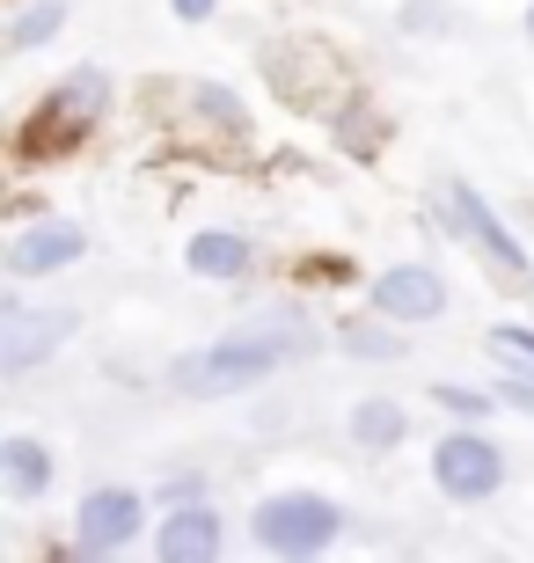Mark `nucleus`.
I'll return each mask as SVG.
<instances>
[{
	"mask_svg": "<svg viewBox=\"0 0 534 563\" xmlns=\"http://www.w3.org/2000/svg\"><path fill=\"white\" fill-rule=\"evenodd\" d=\"M323 352V336L301 322V308H264L257 322H235L227 336H206L190 352L168 358V388L184 402H227L279 380L286 366H308Z\"/></svg>",
	"mask_w": 534,
	"mask_h": 563,
	"instance_id": "1",
	"label": "nucleus"
},
{
	"mask_svg": "<svg viewBox=\"0 0 534 563\" xmlns=\"http://www.w3.org/2000/svg\"><path fill=\"white\" fill-rule=\"evenodd\" d=\"M351 512L329 490H308V483H293V490H264V498L249 505V542L264 549V556H323V549L345 542Z\"/></svg>",
	"mask_w": 534,
	"mask_h": 563,
	"instance_id": "2",
	"label": "nucleus"
},
{
	"mask_svg": "<svg viewBox=\"0 0 534 563\" xmlns=\"http://www.w3.org/2000/svg\"><path fill=\"white\" fill-rule=\"evenodd\" d=\"M439 212H447V234L461 242V250L491 272V286H505V292H534V256H527V242H520L505 220H498V206L483 198L476 184H461V176H447L439 184Z\"/></svg>",
	"mask_w": 534,
	"mask_h": 563,
	"instance_id": "3",
	"label": "nucleus"
},
{
	"mask_svg": "<svg viewBox=\"0 0 534 563\" xmlns=\"http://www.w3.org/2000/svg\"><path fill=\"white\" fill-rule=\"evenodd\" d=\"M505 476H513V461L476 418H454V432L432 446V483L447 505H491L505 490Z\"/></svg>",
	"mask_w": 534,
	"mask_h": 563,
	"instance_id": "4",
	"label": "nucleus"
},
{
	"mask_svg": "<svg viewBox=\"0 0 534 563\" xmlns=\"http://www.w3.org/2000/svg\"><path fill=\"white\" fill-rule=\"evenodd\" d=\"M81 330V314L74 308H44V300H30L22 286L0 292V374L22 380V374H37L44 358H59L66 352V336Z\"/></svg>",
	"mask_w": 534,
	"mask_h": 563,
	"instance_id": "5",
	"label": "nucleus"
},
{
	"mask_svg": "<svg viewBox=\"0 0 534 563\" xmlns=\"http://www.w3.org/2000/svg\"><path fill=\"white\" fill-rule=\"evenodd\" d=\"M146 534V490L132 483H96L74 512V549L81 556H124Z\"/></svg>",
	"mask_w": 534,
	"mask_h": 563,
	"instance_id": "6",
	"label": "nucleus"
},
{
	"mask_svg": "<svg viewBox=\"0 0 534 563\" xmlns=\"http://www.w3.org/2000/svg\"><path fill=\"white\" fill-rule=\"evenodd\" d=\"M88 256V228L81 220H22L15 234H8V250H0V264H8V278H59L74 272Z\"/></svg>",
	"mask_w": 534,
	"mask_h": 563,
	"instance_id": "7",
	"label": "nucleus"
},
{
	"mask_svg": "<svg viewBox=\"0 0 534 563\" xmlns=\"http://www.w3.org/2000/svg\"><path fill=\"white\" fill-rule=\"evenodd\" d=\"M227 549V512L212 498H176L154 520V556L162 563H212Z\"/></svg>",
	"mask_w": 534,
	"mask_h": 563,
	"instance_id": "8",
	"label": "nucleus"
},
{
	"mask_svg": "<svg viewBox=\"0 0 534 563\" xmlns=\"http://www.w3.org/2000/svg\"><path fill=\"white\" fill-rule=\"evenodd\" d=\"M367 300L417 330V322H439L447 314V278H439V264H389V272H373Z\"/></svg>",
	"mask_w": 534,
	"mask_h": 563,
	"instance_id": "9",
	"label": "nucleus"
},
{
	"mask_svg": "<svg viewBox=\"0 0 534 563\" xmlns=\"http://www.w3.org/2000/svg\"><path fill=\"white\" fill-rule=\"evenodd\" d=\"M184 264L190 278H206V286H249L257 278V242L235 228H198L184 242Z\"/></svg>",
	"mask_w": 534,
	"mask_h": 563,
	"instance_id": "10",
	"label": "nucleus"
},
{
	"mask_svg": "<svg viewBox=\"0 0 534 563\" xmlns=\"http://www.w3.org/2000/svg\"><path fill=\"white\" fill-rule=\"evenodd\" d=\"M329 344L345 358H359V366H395V358H411V322H395V314H345L337 330H329Z\"/></svg>",
	"mask_w": 534,
	"mask_h": 563,
	"instance_id": "11",
	"label": "nucleus"
},
{
	"mask_svg": "<svg viewBox=\"0 0 534 563\" xmlns=\"http://www.w3.org/2000/svg\"><path fill=\"white\" fill-rule=\"evenodd\" d=\"M52 483H59V454H52L44 439H30V432L0 439V490H8L15 505H37Z\"/></svg>",
	"mask_w": 534,
	"mask_h": 563,
	"instance_id": "12",
	"label": "nucleus"
},
{
	"mask_svg": "<svg viewBox=\"0 0 534 563\" xmlns=\"http://www.w3.org/2000/svg\"><path fill=\"white\" fill-rule=\"evenodd\" d=\"M103 110H110V74H103V66H74V74L44 96V125L81 132V125H96Z\"/></svg>",
	"mask_w": 534,
	"mask_h": 563,
	"instance_id": "13",
	"label": "nucleus"
},
{
	"mask_svg": "<svg viewBox=\"0 0 534 563\" xmlns=\"http://www.w3.org/2000/svg\"><path fill=\"white\" fill-rule=\"evenodd\" d=\"M351 446L359 454H395L403 439H411V402H395V396H359L351 402V418H345Z\"/></svg>",
	"mask_w": 534,
	"mask_h": 563,
	"instance_id": "14",
	"label": "nucleus"
},
{
	"mask_svg": "<svg viewBox=\"0 0 534 563\" xmlns=\"http://www.w3.org/2000/svg\"><path fill=\"white\" fill-rule=\"evenodd\" d=\"M66 15H74V0H22L15 22H8V52H44V44H59Z\"/></svg>",
	"mask_w": 534,
	"mask_h": 563,
	"instance_id": "15",
	"label": "nucleus"
},
{
	"mask_svg": "<svg viewBox=\"0 0 534 563\" xmlns=\"http://www.w3.org/2000/svg\"><path fill=\"white\" fill-rule=\"evenodd\" d=\"M190 110H198V125L227 132V140H242V132H249V103L227 81H190Z\"/></svg>",
	"mask_w": 534,
	"mask_h": 563,
	"instance_id": "16",
	"label": "nucleus"
},
{
	"mask_svg": "<svg viewBox=\"0 0 534 563\" xmlns=\"http://www.w3.org/2000/svg\"><path fill=\"white\" fill-rule=\"evenodd\" d=\"M432 402H439V410H447V418H491V410H505V402H498V388H461V380H432L425 388Z\"/></svg>",
	"mask_w": 534,
	"mask_h": 563,
	"instance_id": "17",
	"label": "nucleus"
},
{
	"mask_svg": "<svg viewBox=\"0 0 534 563\" xmlns=\"http://www.w3.org/2000/svg\"><path fill=\"white\" fill-rule=\"evenodd\" d=\"M483 344H491V358L505 366V374H534V330L527 322H491Z\"/></svg>",
	"mask_w": 534,
	"mask_h": 563,
	"instance_id": "18",
	"label": "nucleus"
},
{
	"mask_svg": "<svg viewBox=\"0 0 534 563\" xmlns=\"http://www.w3.org/2000/svg\"><path fill=\"white\" fill-rule=\"evenodd\" d=\"M395 22H403L411 37H447L454 8H447V0H403V15H395Z\"/></svg>",
	"mask_w": 534,
	"mask_h": 563,
	"instance_id": "19",
	"label": "nucleus"
},
{
	"mask_svg": "<svg viewBox=\"0 0 534 563\" xmlns=\"http://www.w3.org/2000/svg\"><path fill=\"white\" fill-rule=\"evenodd\" d=\"M154 498H162V505H176V498H206V476H198V468H168V476L154 483Z\"/></svg>",
	"mask_w": 534,
	"mask_h": 563,
	"instance_id": "20",
	"label": "nucleus"
},
{
	"mask_svg": "<svg viewBox=\"0 0 534 563\" xmlns=\"http://www.w3.org/2000/svg\"><path fill=\"white\" fill-rule=\"evenodd\" d=\"M498 402H505L513 418H534V374H505L498 380Z\"/></svg>",
	"mask_w": 534,
	"mask_h": 563,
	"instance_id": "21",
	"label": "nucleus"
},
{
	"mask_svg": "<svg viewBox=\"0 0 534 563\" xmlns=\"http://www.w3.org/2000/svg\"><path fill=\"white\" fill-rule=\"evenodd\" d=\"M168 15H176V22H212V15H220V0H168Z\"/></svg>",
	"mask_w": 534,
	"mask_h": 563,
	"instance_id": "22",
	"label": "nucleus"
},
{
	"mask_svg": "<svg viewBox=\"0 0 534 563\" xmlns=\"http://www.w3.org/2000/svg\"><path fill=\"white\" fill-rule=\"evenodd\" d=\"M527 44H534V0H527Z\"/></svg>",
	"mask_w": 534,
	"mask_h": 563,
	"instance_id": "23",
	"label": "nucleus"
}]
</instances>
